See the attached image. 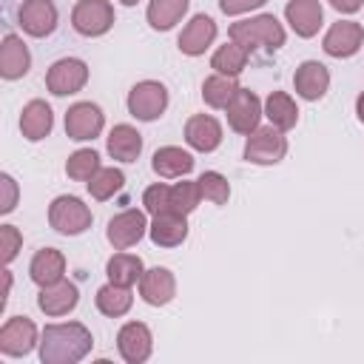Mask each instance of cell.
Masks as SVG:
<instances>
[{"label":"cell","instance_id":"obj_1","mask_svg":"<svg viewBox=\"0 0 364 364\" xmlns=\"http://www.w3.org/2000/svg\"><path fill=\"white\" fill-rule=\"evenodd\" d=\"M94 347V336L80 321L65 324H46L40 341V361L43 364H77Z\"/></svg>","mask_w":364,"mask_h":364},{"label":"cell","instance_id":"obj_2","mask_svg":"<svg viewBox=\"0 0 364 364\" xmlns=\"http://www.w3.org/2000/svg\"><path fill=\"white\" fill-rule=\"evenodd\" d=\"M230 40L245 46L250 54L253 51H279L287 40L284 34V26L273 17V14H256V17H247V20H236L230 28H228Z\"/></svg>","mask_w":364,"mask_h":364},{"label":"cell","instance_id":"obj_3","mask_svg":"<svg viewBox=\"0 0 364 364\" xmlns=\"http://www.w3.org/2000/svg\"><path fill=\"white\" fill-rule=\"evenodd\" d=\"M91 222H94L91 208L80 196L63 193L48 205V225L63 236H80L91 228Z\"/></svg>","mask_w":364,"mask_h":364},{"label":"cell","instance_id":"obj_4","mask_svg":"<svg viewBox=\"0 0 364 364\" xmlns=\"http://www.w3.org/2000/svg\"><path fill=\"white\" fill-rule=\"evenodd\" d=\"M287 154V139L284 131H279L276 125H259L253 134H247L245 142V159L253 165H276L282 162Z\"/></svg>","mask_w":364,"mask_h":364},{"label":"cell","instance_id":"obj_5","mask_svg":"<svg viewBox=\"0 0 364 364\" xmlns=\"http://www.w3.org/2000/svg\"><path fill=\"white\" fill-rule=\"evenodd\" d=\"M165 108H168V88L156 80H142L128 91V114L142 122L159 119Z\"/></svg>","mask_w":364,"mask_h":364},{"label":"cell","instance_id":"obj_6","mask_svg":"<svg viewBox=\"0 0 364 364\" xmlns=\"http://www.w3.org/2000/svg\"><path fill=\"white\" fill-rule=\"evenodd\" d=\"M71 26L82 37H102L114 26V6L108 0H80L71 9Z\"/></svg>","mask_w":364,"mask_h":364},{"label":"cell","instance_id":"obj_7","mask_svg":"<svg viewBox=\"0 0 364 364\" xmlns=\"http://www.w3.org/2000/svg\"><path fill=\"white\" fill-rule=\"evenodd\" d=\"M88 82V65L80 57H63L57 63H51L48 74H46V88L54 97H68L82 91Z\"/></svg>","mask_w":364,"mask_h":364},{"label":"cell","instance_id":"obj_8","mask_svg":"<svg viewBox=\"0 0 364 364\" xmlns=\"http://www.w3.org/2000/svg\"><path fill=\"white\" fill-rule=\"evenodd\" d=\"M102 125H105V114L97 102H74L65 111V134L74 142H88L100 136Z\"/></svg>","mask_w":364,"mask_h":364},{"label":"cell","instance_id":"obj_9","mask_svg":"<svg viewBox=\"0 0 364 364\" xmlns=\"http://www.w3.org/2000/svg\"><path fill=\"white\" fill-rule=\"evenodd\" d=\"M225 114H228V125H230L236 134H253V131L259 128L262 114H264V102H262L253 91L239 88V91L233 94V100L228 102Z\"/></svg>","mask_w":364,"mask_h":364},{"label":"cell","instance_id":"obj_10","mask_svg":"<svg viewBox=\"0 0 364 364\" xmlns=\"http://www.w3.org/2000/svg\"><path fill=\"white\" fill-rule=\"evenodd\" d=\"M37 344V324L26 316H11L0 327V353L9 358L28 355Z\"/></svg>","mask_w":364,"mask_h":364},{"label":"cell","instance_id":"obj_11","mask_svg":"<svg viewBox=\"0 0 364 364\" xmlns=\"http://www.w3.org/2000/svg\"><path fill=\"white\" fill-rule=\"evenodd\" d=\"M117 350L122 355V361L128 364H142L151 358V350H154V336H151V327L142 324V321H128L119 327L117 333Z\"/></svg>","mask_w":364,"mask_h":364},{"label":"cell","instance_id":"obj_12","mask_svg":"<svg viewBox=\"0 0 364 364\" xmlns=\"http://www.w3.org/2000/svg\"><path fill=\"white\" fill-rule=\"evenodd\" d=\"M17 23L31 37H48L57 28L54 0H23L17 9Z\"/></svg>","mask_w":364,"mask_h":364},{"label":"cell","instance_id":"obj_13","mask_svg":"<svg viewBox=\"0 0 364 364\" xmlns=\"http://www.w3.org/2000/svg\"><path fill=\"white\" fill-rule=\"evenodd\" d=\"M361 43H364V28H361V23H355V20H338V23H333V26L327 28L324 40H321L324 51H327L330 57H338V60L353 57V54L361 48Z\"/></svg>","mask_w":364,"mask_h":364},{"label":"cell","instance_id":"obj_14","mask_svg":"<svg viewBox=\"0 0 364 364\" xmlns=\"http://www.w3.org/2000/svg\"><path fill=\"white\" fill-rule=\"evenodd\" d=\"M145 233H148V219H145V213L136 210V208L119 210V213L111 216V222H108V242H111L117 250H125V247L136 245Z\"/></svg>","mask_w":364,"mask_h":364},{"label":"cell","instance_id":"obj_15","mask_svg":"<svg viewBox=\"0 0 364 364\" xmlns=\"http://www.w3.org/2000/svg\"><path fill=\"white\" fill-rule=\"evenodd\" d=\"M293 88L307 102L321 100L327 94V88H330V71H327V65L318 63V60H304L296 68V74H293Z\"/></svg>","mask_w":364,"mask_h":364},{"label":"cell","instance_id":"obj_16","mask_svg":"<svg viewBox=\"0 0 364 364\" xmlns=\"http://www.w3.org/2000/svg\"><path fill=\"white\" fill-rule=\"evenodd\" d=\"M213 40H216V23H213V17H208V14H193L191 23L182 28L176 46H179L182 54L199 57V54H205V51L213 46Z\"/></svg>","mask_w":364,"mask_h":364},{"label":"cell","instance_id":"obj_17","mask_svg":"<svg viewBox=\"0 0 364 364\" xmlns=\"http://www.w3.org/2000/svg\"><path fill=\"white\" fill-rule=\"evenodd\" d=\"M185 142L199 151V154H210L222 145V125L216 117L210 114H193L185 122Z\"/></svg>","mask_w":364,"mask_h":364},{"label":"cell","instance_id":"obj_18","mask_svg":"<svg viewBox=\"0 0 364 364\" xmlns=\"http://www.w3.org/2000/svg\"><path fill=\"white\" fill-rule=\"evenodd\" d=\"M139 296L151 307H162L176 296V279L168 267H151L139 279Z\"/></svg>","mask_w":364,"mask_h":364},{"label":"cell","instance_id":"obj_19","mask_svg":"<svg viewBox=\"0 0 364 364\" xmlns=\"http://www.w3.org/2000/svg\"><path fill=\"white\" fill-rule=\"evenodd\" d=\"M284 17L299 37H316L324 23V9L318 0H290L284 6Z\"/></svg>","mask_w":364,"mask_h":364},{"label":"cell","instance_id":"obj_20","mask_svg":"<svg viewBox=\"0 0 364 364\" xmlns=\"http://www.w3.org/2000/svg\"><path fill=\"white\" fill-rule=\"evenodd\" d=\"M148 236L156 247H176L188 239V216L182 213H156L154 222L148 225Z\"/></svg>","mask_w":364,"mask_h":364},{"label":"cell","instance_id":"obj_21","mask_svg":"<svg viewBox=\"0 0 364 364\" xmlns=\"http://www.w3.org/2000/svg\"><path fill=\"white\" fill-rule=\"evenodd\" d=\"M80 301V290L77 284L71 282H57V284H48V287H40V296H37V307L46 313V316H68Z\"/></svg>","mask_w":364,"mask_h":364},{"label":"cell","instance_id":"obj_22","mask_svg":"<svg viewBox=\"0 0 364 364\" xmlns=\"http://www.w3.org/2000/svg\"><path fill=\"white\" fill-rule=\"evenodd\" d=\"M28 68H31L28 46L23 43V37L9 31L3 37V48H0V74H3V80H20V77L28 74Z\"/></svg>","mask_w":364,"mask_h":364},{"label":"cell","instance_id":"obj_23","mask_svg":"<svg viewBox=\"0 0 364 364\" xmlns=\"http://www.w3.org/2000/svg\"><path fill=\"white\" fill-rule=\"evenodd\" d=\"M28 276L37 287H48L65 279V256L57 247H43L34 253L31 264H28Z\"/></svg>","mask_w":364,"mask_h":364},{"label":"cell","instance_id":"obj_24","mask_svg":"<svg viewBox=\"0 0 364 364\" xmlns=\"http://www.w3.org/2000/svg\"><path fill=\"white\" fill-rule=\"evenodd\" d=\"M54 128V114H51V105L46 100H31L23 105L20 111V134L31 142L37 139H46Z\"/></svg>","mask_w":364,"mask_h":364},{"label":"cell","instance_id":"obj_25","mask_svg":"<svg viewBox=\"0 0 364 364\" xmlns=\"http://www.w3.org/2000/svg\"><path fill=\"white\" fill-rule=\"evenodd\" d=\"M151 168L162 179H179V176H188L193 171V156L179 145H162L154 151Z\"/></svg>","mask_w":364,"mask_h":364},{"label":"cell","instance_id":"obj_26","mask_svg":"<svg viewBox=\"0 0 364 364\" xmlns=\"http://www.w3.org/2000/svg\"><path fill=\"white\" fill-rule=\"evenodd\" d=\"M108 154L117 162H136L142 154V134L128 122L114 125L108 131Z\"/></svg>","mask_w":364,"mask_h":364},{"label":"cell","instance_id":"obj_27","mask_svg":"<svg viewBox=\"0 0 364 364\" xmlns=\"http://www.w3.org/2000/svg\"><path fill=\"white\" fill-rule=\"evenodd\" d=\"M264 117L270 119V125H276L279 131H290L299 122V105L290 94L284 91H270L264 100Z\"/></svg>","mask_w":364,"mask_h":364},{"label":"cell","instance_id":"obj_28","mask_svg":"<svg viewBox=\"0 0 364 364\" xmlns=\"http://www.w3.org/2000/svg\"><path fill=\"white\" fill-rule=\"evenodd\" d=\"M94 301H97V310H100L102 316H108V318H119V316H125V313L131 310V304H134V293H131V287H125V284H114V282H108V284H102V287L97 290Z\"/></svg>","mask_w":364,"mask_h":364},{"label":"cell","instance_id":"obj_29","mask_svg":"<svg viewBox=\"0 0 364 364\" xmlns=\"http://www.w3.org/2000/svg\"><path fill=\"white\" fill-rule=\"evenodd\" d=\"M188 6H191V0H151L145 17H148L151 28L168 31V28H173V26L185 17Z\"/></svg>","mask_w":364,"mask_h":364},{"label":"cell","instance_id":"obj_30","mask_svg":"<svg viewBox=\"0 0 364 364\" xmlns=\"http://www.w3.org/2000/svg\"><path fill=\"white\" fill-rule=\"evenodd\" d=\"M105 273H108V282L134 287V284L142 279L145 267H142V259L134 256V253H114V256L108 259V264H105Z\"/></svg>","mask_w":364,"mask_h":364},{"label":"cell","instance_id":"obj_31","mask_svg":"<svg viewBox=\"0 0 364 364\" xmlns=\"http://www.w3.org/2000/svg\"><path fill=\"white\" fill-rule=\"evenodd\" d=\"M247 57H250V51L245 48V46H239V43H225V46H219L216 51H213V57H210V68L216 71V74H228V77H239L242 71H245V65H247Z\"/></svg>","mask_w":364,"mask_h":364},{"label":"cell","instance_id":"obj_32","mask_svg":"<svg viewBox=\"0 0 364 364\" xmlns=\"http://www.w3.org/2000/svg\"><path fill=\"white\" fill-rule=\"evenodd\" d=\"M239 91L236 85V77H228V74H210L205 82H202V100L210 105V108H228V102L233 100V94Z\"/></svg>","mask_w":364,"mask_h":364},{"label":"cell","instance_id":"obj_33","mask_svg":"<svg viewBox=\"0 0 364 364\" xmlns=\"http://www.w3.org/2000/svg\"><path fill=\"white\" fill-rule=\"evenodd\" d=\"M85 185H88V193H91L94 199L105 202V199H111L114 193L122 191V185H125V173H122L119 168H100Z\"/></svg>","mask_w":364,"mask_h":364},{"label":"cell","instance_id":"obj_34","mask_svg":"<svg viewBox=\"0 0 364 364\" xmlns=\"http://www.w3.org/2000/svg\"><path fill=\"white\" fill-rule=\"evenodd\" d=\"M202 202V191H199V182H191V179H182L176 185H171V199H168V210L171 213H193L196 205Z\"/></svg>","mask_w":364,"mask_h":364},{"label":"cell","instance_id":"obj_35","mask_svg":"<svg viewBox=\"0 0 364 364\" xmlns=\"http://www.w3.org/2000/svg\"><path fill=\"white\" fill-rule=\"evenodd\" d=\"M100 168H102L100 165V154L94 148H80L65 159V173L71 179H77V182H88Z\"/></svg>","mask_w":364,"mask_h":364},{"label":"cell","instance_id":"obj_36","mask_svg":"<svg viewBox=\"0 0 364 364\" xmlns=\"http://www.w3.org/2000/svg\"><path fill=\"white\" fill-rule=\"evenodd\" d=\"M199 191H202V199L213 202V205H225L230 199V182L219 173V171H205L199 179Z\"/></svg>","mask_w":364,"mask_h":364},{"label":"cell","instance_id":"obj_37","mask_svg":"<svg viewBox=\"0 0 364 364\" xmlns=\"http://www.w3.org/2000/svg\"><path fill=\"white\" fill-rule=\"evenodd\" d=\"M168 199H171V185H162V182L148 185L145 193H142V205H145V210H148L151 216L165 213V210H168Z\"/></svg>","mask_w":364,"mask_h":364},{"label":"cell","instance_id":"obj_38","mask_svg":"<svg viewBox=\"0 0 364 364\" xmlns=\"http://www.w3.org/2000/svg\"><path fill=\"white\" fill-rule=\"evenodd\" d=\"M23 247V233L14 225H0V250H3V262H14V256Z\"/></svg>","mask_w":364,"mask_h":364},{"label":"cell","instance_id":"obj_39","mask_svg":"<svg viewBox=\"0 0 364 364\" xmlns=\"http://www.w3.org/2000/svg\"><path fill=\"white\" fill-rule=\"evenodd\" d=\"M0 188H3V199H0V213H11L17 208V182L11 179V173L0 176Z\"/></svg>","mask_w":364,"mask_h":364},{"label":"cell","instance_id":"obj_40","mask_svg":"<svg viewBox=\"0 0 364 364\" xmlns=\"http://www.w3.org/2000/svg\"><path fill=\"white\" fill-rule=\"evenodd\" d=\"M267 0H219V9L225 11V14H245V11H253V9H259V6H264Z\"/></svg>","mask_w":364,"mask_h":364},{"label":"cell","instance_id":"obj_41","mask_svg":"<svg viewBox=\"0 0 364 364\" xmlns=\"http://www.w3.org/2000/svg\"><path fill=\"white\" fill-rule=\"evenodd\" d=\"M330 6L336 11H341V14H355L364 6V0H330Z\"/></svg>","mask_w":364,"mask_h":364},{"label":"cell","instance_id":"obj_42","mask_svg":"<svg viewBox=\"0 0 364 364\" xmlns=\"http://www.w3.org/2000/svg\"><path fill=\"white\" fill-rule=\"evenodd\" d=\"M355 114H358V119L364 122V91H361L358 100H355Z\"/></svg>","mask_w":364,"mask_h":364},{"label":"cell","instance_id":"obj_43","mask_svg":"<svg viewBox=\"0 0 364 364\" xmlns=\"http://www.w3.org/2000/svg\"><path fill=\"white\" fill-rule=\"evenodd\" d=\"M119 3H122V6H136L139 0H119Z\"/></svg>","mask_w":364,"mask_h":364}]
</instances>
